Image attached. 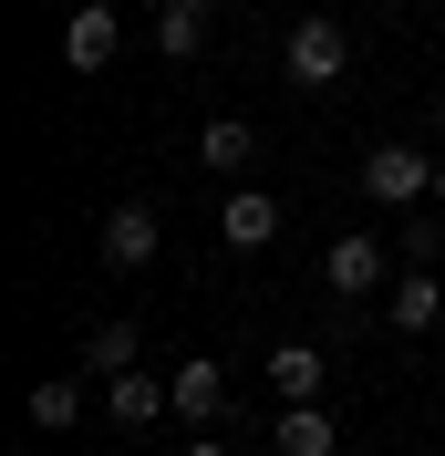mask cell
Returning a JSON list of instances; mask_svg holds the SVG:
<instances>
[{
    "label": "cell",
    "mask_w": 445,
    "mask_h": 456,
    "mask_svg": "<svg viewBox=\"0 0 445 456\" xmlns=\"http://www.w3.org/2000/svg\"><path fill=\"white\" fill-rule=\"evenodd\" d=\"M156 239H166V228H156V208H114V218H104V270H145V259H156Z\"/></svg>",
    "instance_id": "11"
},
{
    "label": "cell",
    "mask_w": 445,
    "mask_h": 456,
    "mask_svg": "<svg viewBox=\"0 0 445 456\" xmlns=\"http://www.w3.org/2000/svg\"><path fill=\"white\" fill-rule=\"evenodd\" d=\"M270 456H342V426L321 415V404H279V426H270Z\"/></svg>",
    "instance_id": "9"
},
{
    "label": "cell",
    "mask_w": 445,
    "mask_h": 456,
    "mask_svg": "<svg viewBox=\"0 0 445 456\" xmlns=\"http://www.w3.org/2000/svg\"><path fill=\"white\" fill-rule=\"evenodd\" d=\"M31 426H42V436H73V426H84V384H73V373L31 384Z\"/></svg>",
    "instance_id": "15"
},
{
    "label": "cell",
    "mask_w": 445,
    "mask_h": 456,
    "mask_svg": "<svg viewBox=\"0 0 445 456\" xmlns=\"http://www.w3.org/2000/svg\"><path fill=\"white\" fill-rule=\"evenodd\" d=\"M218 239H228V249H270V239H279V198L228 176V198H218Z\"/></svg>",
    "instance_id": "4"
},
{
    "label": "cell",
    "mask_w": 445,
    "mask_h": 456,
    "mask_svg": "<svg viewBox=\"0 0 445 456\" xmlns=\"http://www.w3.org/2000/svg\"><path fill=\"white\" fill-rule=\"evenodd\" d=\"M270 384H279V404H321L332 353H321V342H279V353H270Z\"/></svg>",
    "instance_id": "8"
},
{
    "label": "cell",
    "mask_w": 445,
    "mask_h": 456,
    "mask_svg": "<svg viewBox=\"0 0 445 456\" xmlns=\"http://www.w3.org/2000/svg\"><path fill=\"white\" fill-rule=\"evenodd\" d=\"M187 456H239V446H228V436H187Z\"/></svg>",
    "instance_id": "17"
},
{
    "label": "cell",
    "mask_w": 445,
    "mask_h": 456,
    "mask_svg": "<svg viewBox=\"0 0 445 456\" xmlns=\"http://www.w3.org/2000/svg\"><path fill=\"white\" fill-rule=\"evenodd\" d=\"M197 156L218 176H249V156H259V125H239V114H218V125H197Z\"/></svg>",
    "instance_id": "13"
},
{
    "label": "cell",
    "mask_w": 445,
    "mask_h": 456,
    "mask_svg": "<svg viewBox=\"0 0 445 456\" xmlns=\"http://www.w3.org/2000/svg\"><path fill=\"white\" fill-rule=\"evenodd\" d=\"M321 281H332V301H373V290L393 281V259H384L373 228H342L332 249H321Z\"/></svg>",
    "instance_id": "3"
},
{
    "label": "cell",
    "mask_w": 445,
    "mask_h": 456,
    "mask_svg": "<svg viewBox=\"0 0 445 456\" xmlns=\"http://www.w3.org/2000/svg\"><path fill=\"white\" fill-rule=\"evenodd\" d=\"M114 53H125V21H114L104 0H84V11L62 21V62H73V73H104Z\"/></svg>",
    "instance_id": "5"
},
{
    "label": "cell",
    "mask_w": 445,
    "mask_h": 456,
    "mask_svg": "<svg viewBox=\"0 0 445 456\" xmlns=\"http://www.w3.org/2000/svg\"><path fill=\"white\" fill-rule=\"evenodd\" d=\"M135 363H145V332H135V322H104V332L84 342V373H104V384H114V373H135Z\"/></svg>",
    "instance_id": "14"
},
{
    "label": "cell",
    "mask_w": 445,
    "mask_h": 456,
    "mask_svg": "<svg viewBox=\"0 0 445 456\" xmlns=\"http://www.w3.org/2000/svg\"><path fill=\"white\" fill-rule=\"evenodd\" d=\"M435 322H445V281L404 259V270H393V332H404V342H425Z\"/></svg>",
    "instance_id": "7"
},
{
    "label": "cell",
    "mask_w": 445,
    "mask_h": 456,
    "mask_svg": "<svg viewBox=\"0 0 445 456\" xmlns=\"http://www.w3.org/2000/svg\"><path fill=\"white\" fill-rule=\"evenodd\" d=\"M84 456H93V446H84Z\"/></svg>",
    "instance_id": "20"
},
{
    "label": "cell",
    "mask_w": 445,
    "mask_h": 456,
    "mask_svg": "<svg viewBox=\"0 0 445 456\" xmlns=\"http://www.w3.org/2000/svg\"><path fill=\"white\" fill-rule=\"evenodd\" d=\"M166 395H176V426H218V415H228V373L197 353V363L166 373Z\"/></svg>",
    "instance_id": "6"
},
{
    "label": "cell",
    "mask_w": 445,
    "mask_h": 456,
    "mask_svg": "<svg viewBox=\"0 0 445 456\" xmlns=\"http://www.w3.org/2000/svg\"><path fill=\"white\" fill-rule=\"evenodd\" d=\"M279 62H290V84L332 94L342 73H352V31H342V21H321V11H311V21H290V42H279Z\"/></svg>",
    "instance_id": "2"
},
{
    "label": "cell",
    "mask_w": 445,
    "mask_h": 456,
    "mask_svg": "<svg viewBox=\"0 0 445 456\" xmlns=\"http://www.w3.org/2000/svg\"><path fill=\"white\" fill-rule=\"evenodd\" d=\"M435 135H445V94H435Z\"/></svg>",
    "instance_id": "19"
},
{
    "label": "cell",
    "mask_w": 445,
    "mask_h": 456,
    "mask_svg": "<svg viewBox=\"0 0 445 456\" xmlns=\"http://www.w3.org/2000/svg\"><path fill=\"white\" fill-rule=\"evenodd\" d=\"M207 31H218V11H207V0H166V11H156V53H207Z\"/></svg>",
    "instance_id": "12"
},
{
    "label": "cell",
    "mask_w": 445,
    "mask_h": 456,
    "mask_svg": "<svg viewBox=\"0 0 445 456\" xmlns=\"http://www.w3.org/2000/svg\"><path fill=\"white\" fill-rule=\"evenodd\" d=\"M362 198L393 208V218H404V208H425V198H435V156H425V145H404V135H384L373 156H362Z\"/></svg>",
    "instance_id": "1"
},
{
    "label": "cell",
    "mask_w": 445,
    "mask_h": 456,
    "mask_svg": "<svg viewBox=\"0 0 445 456\" xmlns=\"http://www.w3.org/2000/svg\"><path fill=\"white\" fill-rule=\"evenodd\" d=\"M104 415H114V426H156V415H176V395L135 363V373H114V384H104Z\"/></svg>",
    "instance_id": "10"
},
{
    "label": "cell",
    "mask_w": 445,
    "mask_h": 456,
    "mask_svg": "<svg viewBox=\"0 0 445 456\" xmlns=\"http://www.w3.org/2000/svg\"><path fill=\"white\" fill-rule=\"evenodd\" d=\"M435 208H445V156H435Z\"/></svg>",
    "instance_id": "18"
},
{
    "label": "cell",
    "mask_w": 445,
    "mask_h": 456,
    "mask_svg": "<svg viewBox=\"0 0 445 456\" xmlns=\"http://www.w3.org/2000/svg\"><path fill=\"white\" fill-rule=\"evenodd\" d=\"M393 249L415 259V270H435V259H445V218H425V208H404V228H393Z\"/></svg>",
    "instance_id": "16"
}]
</instances>
